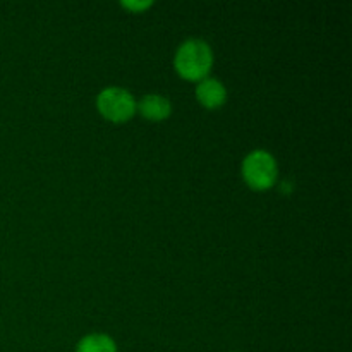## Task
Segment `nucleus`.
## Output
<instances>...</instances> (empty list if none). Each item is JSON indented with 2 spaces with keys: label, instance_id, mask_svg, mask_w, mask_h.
<instances>
[{
  "label": "nucleus",
  "instance_id": "nucleus-1",
  "mask_svg": "<svg viewBox=\"0 0 352 352\" xmlns=\"http://www.w3.org/2000/svg\"><path fill=\"white\" fill-rule=\"evenodd\" d=\"M213 50L201 38H188L177 47L174 55V69L182 79L199 82L208 78L213 67Z\"/></svg>",
  "mask_w": 352,
  "mask_h": 352
},
{
  "label": "nucleus",
  "instance_id": "nucleus-2",
  "mask_svg": "<svg viewBox=\"0 0 352 352\" xmlns=\"http://www.w3.org/2000/svg\"><path fill=\"white\" fill-rule=\"evenodd\" d=\"M241 174L253 191H268L278 181L277 158L268 150H253L243 158Z\"/></svg>",
  "mask_w": 352,
  "mask_h": 352
},
{
  "label": "nucleus",
  "instance_id": "nucleus-3",
  "mask_svg": "<svg viewBox=\"0 0 352 352\" xmlns=\"http://www.w3.org/2000/svg\"><path fill=\"white\" fill-rule=\"evenodd\" d=\"M96 110L103 119L124 124L136 116V98L122 86H107L96 95Z\"/></svg>",
  "mask_w": 352,
  "mask_h": 352
},
{
  "label": "nucleus",
  "instance_id": "nucleus-4",
  "mask_svg": "<svg viewBox=\"0 0 352 352\" xmlns=\"http://www.w3.org/2000/svg\"><path fill=\"white\" fill-rule=\"evenodd\" d=\"M196 100L201 107L206 110H217L220 107L226 105L227 98H229V91H227L226 85L217 78H205L199 82H196L195 89Z\"/></svg>",
  "mask_w": 352,
  "mask_h": 352
},
{
  "label": "nucleus",
  "instance_id": "nucleus-5",
  "mask_svg": "<svg viewBox=\"0 0 352 352\" xmlns=\"http://www.w3.org/2000/svg\"><path fill=\"white\" fill-rule=\"evenodd\" d=\"M136 113L151 122H162L172 116V102L160 93H148L136 102Z\"/></svg>",
  "mask_w": 352,
  "mask_h": 352
},
{
  "label": "nucleus",
  "instance_id": "nucleus-6",
  "mask_svg": "<svg viewBox=\"0 0 352 352\" xmlns=\"http://www.w3.org/2000/svg\"><path fill=\"white\" fill-rule=\"evenodd\" d=\"M76 352H119L116 340L107 333L93 332L82 337L76 346Z\"/></svg>",
  "mask_w": 352,
  "mask_h": 352
},
{
  "label": "nucleus",
  "instance_id": "nucleus-7",
  "mask_svg": "<svg viewBox=\"0 0 352 352\" xmlns=\"http://www.w3.org/2000/svg\"><path fill=\"white\" fill-rule=\"evenodd\" d=\"M120 7H124V9H127L133 14H140L153 7V0H122Z\"/></svg>",
  "mask_w": 352,
  "mask_h": 352
},
{
  "label": "nucleus",
  "instance_id": "nucleus-8",
  "mask_svg": "<svg viewBox=\"0 0 352 352\" xmlns=\"http://www.w3.org/2000/svg\"><path fill=\"white\" fill-rule=\"evenodd\" d=\"M234 352H237V351H234Z\"/></svg>",
  "mask_w": 352,
  "mask_h": 352
}]
</instances>
